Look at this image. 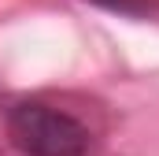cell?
I'll return each instance as SVG.
<instances>
[{"mask_svg": "<svg viewBox=\"0 0 159 156\" xmlns=\"http://www.w3.org/2000/svg\"><path fill=\"white\" fill-rule=\"evenodd\" d=\"M7 138L26 156H89L93 141L81 119L44 100H19L7 112Z\"/></svg>", "mask_w": 159, "mask_h": 156, "instance_id": "6da1fadb", "label": "cell"}, {"mask_svg": "<svg viewBox=\"0 0 159 156\" xmlns=\"http://www.w3.org/2000/svg\"><path fill=\"white\" fill-rule=\"evenodd\" d=\"M0 156H26V153H19V149L7 141V145H0Z\"/></svg>", "mask_w": 159, "mask_h": 156, "instance_id": "7a4b0ae2", "label": "cell"}]
</instances>
